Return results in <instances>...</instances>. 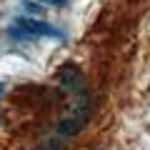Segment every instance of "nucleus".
Instances as JSON below:
<instances>
[{
  "label": "nucleus",
  "instance_id": "obj_1",
  "mask_svg": "<svg viewBox=\"0 0 150 150\" xmlns=\"http://www.w3.org/2000/svg\"><path fill=\"white\" fill-rule=\"evenodd\" d=\"M10 33L18 35V38H25V40H30V38H35V35L63 40V33H60L55 25H50V23H45V20H33V18H18L15 28H13Z\"/></svg>",
  "mask_w": 150,
  "mask_h": 150
},
{
  "label": "nucleus",
  "instance_id": "obj_2",
  "mask_svg": "<svg viewBox=\"0 0 150 150\" xmlns=\"http://www.w3.org/2000/svg\"><path fill=\"white\" fill-rule=\"evenodd\" d=\"M60 80H63L65 88H70V90H80L83 85V75L78 68H73V65H65L63 70H60Z\"/></svg>",
  "mask_w": 150,
  "mask_h": 150
},
{
  "label": "nucleus",
  "instance_id": "obj_3",
  "mask_svg": "<svg viewBox=\"0 0 150 150\" xmlns=\"http://www.w3.org/2000/svg\"><path fill=\"white\" fill-rule=\"evenodd\" d=\"M38 3H43V5H53V8H63V5H68V0H38Z\"/></svg>",
  "mask_w": 150,
  "mask_h": 150
},
{
  "label": "nucleus",
  "instance_id": "obj_4",
  "mask_svg": "<svg viewBox=\"0 0 150 150\" xmlns=\"http://www.w3.org/2000/svg\"><path fill=\"white\" fill-rule=\"evenodd\" d=\"M3 90H5V85H3V83H0V93H3Z\"/></svg>",
  "mask_w": 150,
  "mask_h": 150
}]
</instances>
